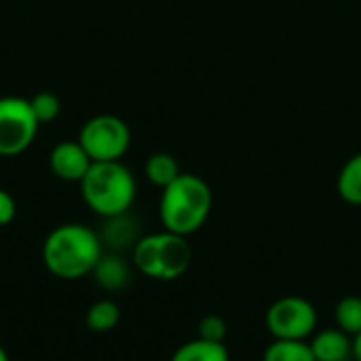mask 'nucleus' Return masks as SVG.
I'll return each instance as SVG.
<instances>
[{
  "instance_id": "f8f14e48",
  "label": "nucleus",
  "mask_w": 361,
  "mask_h": 361,
  "mask_svg": "<svg viewBox=\"0 0 361 361\" xmlns=\"http://www.w3.org/2000/svg\"><path fill=\"white\" fill-rule=\"evenodd\" d=\"M169 361H231L228 347L222 343H209L203 338L180 345Z\"/></svg>"
},
{
  "instance_id": "412c9836",
  "label": "nucleus",
  "mask_w": 361,
  "mask_h": 361,
  "mask_svg": "<svg viewBox=\"0 0 361 361\" xmlns=\"http://www.w3.org/2000/svg\"><path fill=\"white\" fill-rule=\"evenodd\" d=\"M353 357L355 361H361V332L357 336H353Z\"/></svg>"
},
{
  "instance_id": "9b49d317",
  "label": "nucleus",
  "mask_w": 361,
  "mask_h": 361,
  "mask_svg": "<svg viewBox=\"0 0 361 361\" xmlns=\"http://www.w3.org/2000/svg\"><path fill=\"white\" fill-rule=\"evenodd\" d=\"M104 220H106V224L99 233V239L106 247H110L112 252H123V250L135 247V243L140 241L137 222L133 218H129V212L121 214V216L104 218Z\"/></svg>"
},
{
  "instance_id": "4be33fe9",
  "label": "nucleus",
  "mask_w": 361,
  "mask_h": 361,
  "mask_svg": "<svg viewBox=\"0 0 361 361\" xmlns=\"http://www.w3.org/2000/svg\"><path fill=\"white\" fill-rule=\"evenodd\" d=\"M0 361H11L8 360V353L4 351V347H2V345H0Z\"/></svg>"
},
{
  "instance_id": "7ed1b4c3",
  "label": "nucleus",
  "mask_w": 361,
  "mask_h": 361,
  "mask_svg": "<svg viewBox=\"0 0 361 361\" xmlns=\"http://www.w3.org/2000/svg\"><path fill=\"white\" fill-rule=\"evenodd\" d=\"M80 195L93 214L99 218H112L131 209L137 184L133 173L121 161H99L93 163L80 180Z\"/></svg>"
},
{
  "instance_id": "20e7f679",
  "label": "nucleus",
  "mask_w": 361,
  "mask_h": 361,
  "mask_svg": "<svg viewBox=\"0 0 361 361\" xmlns=\"http://www.w3.org/2000/svg\"><path fill=\"white\" fill-rule=\"evenodd\" d=\"M192 264V250L186 237L163 231L140 237L133 247V267L157 281L180 279Z\"/></svg>"
},
{
  "instance_id": "9d476101",
  "label": "nucleus",
  "mask_w": 361,
  "mask_h": 361,
  "mask_svg": "<svg viewBox=\"0 0 361 361\" xmlns=\"http://www.w3.org/2000/svg\"><path fill=\"white\" fill-rule=\"evenodd\" d=\"M91 277L102 290L121 292L131 281V269H129V264L125 262L123 256H118L116 252H110V254H104L99 258V262L95 264Z\"/></svg>"
},
{
  "instance_id": "423d86ee",
  "label": "nucleus",
  "mask_w": 361,
  "mask_h": 361,
  "mask_svg": "<svg viewBox=\"0 0 361 361\" xmlns=\"http://www.w3.org/2000/svg\"><path fill=\"white\" fill-rule=\"evenodd\" d=\"M317 309L302 296H283L267 311V330L277 341H309L317 332Z\"/></svg>"
},
{
  "instance_id": "6e6552de",
  "label": "nucleus",
  "mask_w": 361,
  "mask_h": 361,
  "mask_svg": "<svg viewBox=\"0 0 361 361\" xmlns=\"http://www.w3.org/2000/svg\"><path fill=\"white\" fill-rule=\"evenodd\" d=\"M93 161L87 154V150L80 146V142H59L51 154H49V167L51 171L63 180V182H78L87 176Z\"/></svg>"
},
{
  "instance_id": "ddd939ff",
  "label": "nucleus",
  "mask_w": 361,
  "mask_h": 361,
  "mask_svg": "<svg viewBox=\"0 0 361 361\" xmlns=\"http://www.w3.org/2000/svg\"><path fill=\"white\" fill-rule=\"evenodd\" d=\"M338 195L349 205H361V152L351 157L336 180Z\"/></svg>"
},
{
  "instance_id": "f257e3e1",
  "label": "nucleus",
  "mask_w": 361,
  "mask_h": 361,
  "mask_svg": "<svg viewBox=\"0 0 361 361\" xmlns=\"http://www.w3.org/2000/svg\"><path fill=\"white\" fill-rule=\"evenodd\" d=\"M102 256L104 243L99 233L78 222L55 226L42 243L44 269L66 281L91 275Z\"/></svg>"
},
{
  "instance_id": "6ab92c4d",
  "label": "nucleus",
  "mask_w": 361,
  "mask_h": 361,
  "mask_svg": "<svg viewBox=\"0 0 361 361\" xmlns=\"http://www.w3.org/2000/svg\"><path fill=\"white\" fill-rule=\"evenodd\" d=\"M199 336L197 338H203V341H209V343H222L226 345V336H228V324L224 317L220 315H205L201 322H199Z\"/></svg>"
},
{
  "instance_id": "0eeeda50",
  "label": "nucleus",
  "mask_w": 361,
  "mask_h": 361,
  "mask_svg": "<svg viewBox=\"0 0 361 361\" xmlns=\"http://www.w3.org/2000/svg\"><path fill=\"white\" fill-rule=\"evenodd\" d=\"M38 118L30 106V99L17 95L0 97V157H17L25 152L36 133Z\"/></svg>"
},
{
  "instance_id": "dca6fc26",
  "label": "nucleus",
  "mask_w": 361,
  "mask_h": 361,
  "mask_svg": "<svg viewBox=\"0 0 361 361\" xmlns=\"http://www.w3.org/2000/svg\"><path fill=\"white\" fill-rule=\"evenodd\" d=\"M262 361H315L309 341H277L267 347Z\"/></svg>"
},
{
  "instance_id": "aec40b11",
  "label": "nucleus",
  "mask_w": 361,
  "mask_h": 361,
  "mask_svg": "<svg viewBox=\"0 0 361 361\" xmlns=\"http://www.w3.org/2000/svg\"><path fill=\"white\" fill-rule=\"evenodd\" d=\"M15 214H17V203L13 195L0 188V226H8L15 220Z\"/></svg>"
},
{
  "instance_id": "2eb2a0df",
  "label": "nucleus",
  "mask_w": 361,
  "mask_h": 361,
  "mask_svg": "<svg viewBox=\"0 0 361 361\" xmlns=\"http://www.w3.org/2000/svg\"><path fill=\"white\" fill-rule=\"evenodd\" d=\"M180 173H182L180 163L176 161V157H171L167 152H157L146 161V178L150 184L159 186L161 190L165 186H169Z\"/></svg>"
},
{
  "instance_id": "1a4fd4ad",
  "label": "nucleus",
  "mask_w": 361,
  "mask_h": 361,
  "mask_svg": "<svg viewBox=\"0 0 361 361\" xmlns=\"http://www.w3.org/2000/svg\"><path fill=\"white\" fill-rule=\"evenodd\" d=\"M309 345L315 355V361H355L353 338L338 328L315 332Z\"/></svg>"
},
{
  "instance_id": "a211bd4d",
  "label": "nucleus",
  "mask_w": 361,
  "mask_h": 361,
  "mask_svg": "<svg viewBox=\"0 0 361 361\" xmlns=\"http://www.w3.org/2000/svg\"><path fill=\"white\" fill-rule=\"evenodd\" d=\"M30 106H32V110H34V114H36V118H38L40 125L53 123V121L59 116V112H61V102H59V97H57L55 93H49V91L36 93V95L30 99Z\"/></svg>"
},
{
  "instance_id": "4468645a",
  "label": "nucleus",
  "mask_w": 361,
  "mask_h": 361,
  "mask_svg": "<svg viewBox=\"0 0 361 361\" xmlns=\"http://www.w3.org/2000/svg\"><path fill=\"white\" fill-rule=\"evenodd\" d=\"M121 322V309L114 300H97L89 307L87 311V317H85V324L91 332H97V334H104V332H110L118 326Z\"/></svg>"
},
{
  "instance_id": "39448f33",
  "label": "nucleus",
  "mask_w": 361,
  "mask_h": 361,
  "mask_svg": "<svg viewBox=\"0 0 361 361\" xmlns=\"http://www.w3.org/2000/svg\"><path fill=\"white\" fill-rule=\"evenodd\" d=\"M80 146L87 150L93 163L121 161L131 144V131L127 123L114 114L91 116L78 133Z\"/></svg>"
},
{
  "instance_id": "f3484780",
  "label": "nucleus",
  "mask_w": 361,
  "mask_h": 361,
  "mask_svg": "<svg viewBox=\"0 0 361 361\" xmlns=\"http://www.w3.org/2000/svg\"><path fill=\"white\" fill-rule=\"evenodd\" d=\"M336 328L349 334L351 338L361 332V298L360 296H345L338 300L334 309Z\"/></svg>"
},
{
  "instance_id": "f03ea898",
  "label": "nucleus",
  "mask_w": 361,
  "mask_h": 361,
  "mask_svg": "<svg viewBox=\"0 0 361 361\" xmlns=\"http://www.w3.org/2000/svg\"><path fill=\"white\" fill-rule=\"evenodd\" d=\"M214 195L209 184L192 173H180L163 188L159 216L165 231L188 237L197 233L209 218Z\"/></svg>"
}]
</instances>
